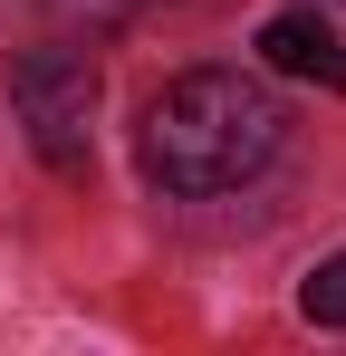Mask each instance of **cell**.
I'll use <instances>...</instances> for the list:
<instances>
[{
  "label": "cell",
  "instance_id": "5",
  "mask_svg": "<svg viewBox=\"0 0 346 356\" xmlns=\"http://www.w3.org/2000/svg\"><path fill=\"white\" fill-rule=\"evenodd\" d=\"M87 10H106V19H125V10H145V0H87Z\"/></svg>",
  "mask_w": 346,
  "mask_h": 356
},
{
  "label": "cell",
  "instance_id": "1",
  "mask_svg": "<svg viewBox=\"0 0 346 356\" xmlns=\"http://www.w3.org/2000/svg\"><path fill=\"white\" fill-rule=\"evenodd\" d=\"M279 135H288V116H279V97L260 77H240V67H183L135 116V164L173 202H212V193L260 174L279 154Z\"/></svg>",
  "mask_w": 346,
  "mask_h": 356
},
{
  "label": "cell",
  "instance_id": "3",
  "mask_svg": "<svg viewBox=\"0 0 346 356\" xmlns=\"http://www.w3.org/2000/svg\"><path fill=\"white\" fill-rule=\"evenodd\" d=\"M260 58L279 77H318V87H346V39L318 19V10H270L260 19Z\"/></svg>",
  "mask_w": 346,
  "mask_h": 356
},
{
  "label": "cell",
  "instance_id": "4",
  "mask_svg": "<svg viewBox=\"0 0 346 356\" xmlns=\"http://www.w3.org/2000/svg\"><path fill=\"white\" fill-rule=\"evenodd\" d=\"M298 308H308L318 327H346V250H327V260L298 280Z\"/></svg>",
  "mask_w": 346,
  "mask_h": 356
},
{
  "label": "cell",
  "instance_id": "2",
  "mask_svg": "<svg viewBox=\"0 0 346 356\" xmlns=\"http://www.w3.org/2000/svg\"><path fill=\"white\" fill-rule=\"evenodd\" d=\"M10 106H19L49 174H87V135H97V58L87 49H58V39L19 49L10 58Z\"/></svg>",
  "mask_w": 346,
  "mask_h": 356
}]
</instances>
